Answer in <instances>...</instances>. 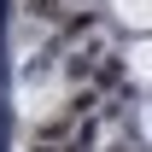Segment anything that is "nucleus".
Returning a JSON list of instances; mask_svg holds the SVG:
<instances>
[{
    "label": "nucleus",
    "mask_w": 152,
    "mask_h": 152,
    "mask_svg": "<svg viewBox=\"0 0 152 152\" xmlns=\"http://www.w3.org/2000/svg\"><path fill=\"white\" fill-rule=\"evenodd\" d=\"M64 70H70V82H82V76L94 70V58H88V53H76V58H70V64H64Z\"/></svg>",
    "instance_id": "nucleus-3"
},
{
    "label": "nucleus",
    "mask_w": 152,
    "mask_h": 152,
    "mask_svg": "<svg viewBox=\"0 0 152 152\" xmlns=\"http://www.w3.org/2000/svg\"><path fill=\"white\" fill-rule=\"evenodd\" d=\"M29 152H58V146H47V140H35V146H29Z\"/></svg>",
    "instance_id": "nucleus-4"
},
{
    "label": "nucleus",
    "mask_w": 152,
    "mask_h": 152,
    "mask_svg": "<svg viewBox=\"0 0 152 152\" xmlns=\"http://www.w3.org/2000/svg\"><path fill=\"white\" fill-rule=\"evenodd\" d=\"M23 12L41 18V23H58V18H64V0H23Z\"/></svg>",
    "instance_id": "nucleus-1"
},
{
    "label": "nucleus",
    "mask_w": 152,
    "mask_h": 152,
    "mask_svg": "<svg viewBox=\"0 0 152 152\" xmlns=\"http://www.w3.org/2000/svg\"><path fill=\"white\" fill-rule=\"evenodd\" d=\"M88 76H94L99 88H117V82H123V64H117V58H99V64H94Z\"/></svg>",
    "instance_id": "nucleus-2"
}]
</instances>
